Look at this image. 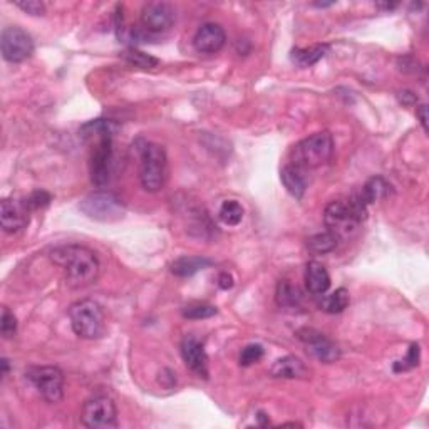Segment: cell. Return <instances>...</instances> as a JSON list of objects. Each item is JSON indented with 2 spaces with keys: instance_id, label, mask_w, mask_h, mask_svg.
<instances>
[{
  "instance_id": "cell-1",
  "label": "cell",
  "mask_w": 429,
  "mask_h": 429,
  "mask_svg": "<svg viewBox=\"0 0 429 429\" xmlns=\"http://www.w3.org/2000/svg\"><path fill=\"white\" fill-rule=\"evenodd\" d=\"M51 260L65 274V282L72 288H82L96 282L99 275V258L82 245H63L51 252Z\"/></svg>"
},
{
  "instance_id": "cell-2",
  "label": "cell",
  "mask_w": 429,
  "mask_h": 429,
  "mask_svg": "<svg viewBox=\"0 0 429 429\" xmlns=\"http://www.w3.org/2000/svg\"><path fill=\"white\" fill-rule=\"evenodd\" d=\"M367 218V203L362 195L352 193L347 200L332 201L324 210V223L327 230L342 238V236L352 233Z\"/></svg>"
},
{
  "instance_id": "cell-3",
  "label": "cell",
  "mask_w": 429,
  "mask_h": 429,
  "mask_svg": "<svg viewBox=\"0 0 429 429\" xmlns=\"http://www.w3.org/2000/svg\"><path fill=\"white\" fill-rule=\"evenodd\" d=\"M139 181L150 193H156L165 186L168 178V158L163 146L156 143H144L139 151Z\"/></svg>"
},
{
  "instance_id": "cell-4",
  "label": "cell",
  "mask_w": 429,
  "mask_h": 429,
  "mask_svg": "<svg viewBox=\"0 0 429 429\" xmlns=\"http://www.w3.org/2000/svg\"><path fill=\"white\" fill-rule=\"evenodd\" d=\"M334 153V139L327 131L315 133L302 139L292 148V165L305 169H314L326 165Z\"/></svg>"
},
{
  "instance_id": "cell-5",
  "label": "cell",
  "mask_w": 429,
  "mask_h": 429,
  "mask_svg": "<svg viewBox=\"0 0 429 429\" xmlns=\"http://www.w3.org/2000/svg\"><path fill=\"white\" fill-rule=\"evenodd\" d=\"M74 334L81 339H99L106 332V317L103 307L94 300H79L69 309Z\"/></svg>"
},
{
  "instance_id": "cell-6",
  "label": "cell",
  "mask_w": 429,
  "mask_h": 429,
  "mask_svg": "<svg viewBox=\"0 0 429 429\" xmlns=\"http://www.w3.org/2000/svg\"><path fill=\"white\" fill-rule=\"evenodd\" d=\"M79 210L91 220L103 223L120 222L126 213L122 200L113 191H94L87 195L79 205Z\"/></svg>"
},
{
  "instance_id": "cell-7",
  "label": "cell",
  "mask_w": 429,
  "mask_h": 429,
  "mask_svg": "<svg viewBox=\"0 0 429 429\" xmlns=\"http://www.w3.org/2000/svg\"><path fill=\"white\" fill-rule=\"evenodd\" d=\"M27 378L36 386L41 396L51 404H56L64 396V374L56 366H36L27 371Z\"/></svg>"
},
{
  "instance_id": "cell-8",
  "label": "cell",
  "mask_w": 429,
  "mask_h": 429,
  "mask_svg": "<svg viewBox=\"0 0 429 429\" xmlns=\"http://www.w3.org/2000/svg\"><path fill=\"white\" fill-rule=\"evenodd\" d=\"M81 421L91 429H113L117 426V411L111 397L96 396L86 401L81 413Z\"/></svg>"
},
{
  "instance_id": "cell-9",
  "label": "cell",
  "mask_w": 429,
  "mask_h": 429,
  "mask_svg": "<svg viewBox=\"0 0 429 429\" xmlns=\"http://www.w3.org/2000/svg\"><path fill=\"white\" fill-rule=\"evenodd\" d=\"M0 49L7 63H24L34 54V41L24 29L12 25L4 29L0 37Z\"/></svg>"
},
{
  "instance_id": "cell-10",
  "label": "cell",
  "mask_w": 429,
  "mask_h": 429,
  "mask_svg": "<svg viewBox=\"0 0 429 429\" xmlns=\"http://www.w3.org/2000/svg\"><path fill=\"white\" fill-rule=\"evenodd\" d=\"M297 339L304 344L305 351L310 357L317 359L324 364H331V362H335L340 357V349L337 347V344L327 339L322 332L304 327V329L297 331Z\"/></svg>"
},
{
  "instance_id": "cell-11",
  "label": "cell",
  "mask_w": 429,
  "mask_h": 429,
  "mask_svg": "<svg viewBox=\"0 0 429 429\" xmlns=\"http://www.w3.org/2000/svg\"><path fill=\"white\" fill-rule=\"evenodd\" d=\"M113 136L115 134H103L98 138V144L91 155V179L96 186H104L109 181L113 169V160H115V150H113Z\"/></svg>"
},
{
  "instance_id": "cell-12",
  "label": "cell",
  "mask_w": 429,
  "mask_h": 429,
  "mask_svg": "<svg viewBox=\"0 0 429 429\" xmlns=\"http://www.w3.org/2000/svg\"><path fill=\"white\" fill-rule=\"evenodd\" d=\"M174 22V8L166 2H150L141 11V25L146 32H166Z\"/></svg>"
},
{
  "instance_id": "cell-13",
  "label": "cell",
  "mask_w": 429,
  "mask_h": 429,
  "mask_svg": "<svg viewBox=\"0 0 429 429\" xmlns=\"http://www.w3.org/2000/svg\"><path fill=\"white\" fill-rule=\"evenodd\" d=\"M29 207L25 201L4 198L0 203V225L6 233H17L29 223Z\"/></svg>"
},
{
  "instance_id": "cell-14",
  "label": "cell",
  "mask_w": 429,
  "mask_h": 429,
  "mask_svg": "<svg viewBox=\"0 0 429 429\" xmlns=\"http://www.w3.org/2000/svg\"><path fill=\"white\" fill-rule=\"evenodd\" d=\"M225 42V29L220 24H214V22H207V24L200 25L193 37L195 49L201 54H217L223 49Z\"/></svg>"
},
{
  "instance_id": "cell-15",
  "label": "cell",
  "mask_w": 429,
  "mask_h": 429,
  "mask_svg": "<svg viewBox=\"0 0 429 429\" xmlns=\"http://www.w3.org/2000/svg\"><path fill=\"white\" fill-rule=\"evenodd\" d=\"M181 356L185 364L200 378H208V356L203 344L193 335H186L181 340Z\"/></svg>"
},
{
  "instance_id": "cell-16",
  "label": "cell",
  "mask_w": 429,
  "mask_h": 429,
  "mask_svg": "<svg viewBox=\"0 0 429 429\" xmlns=\"http://www.w3.org/2000/svg\"><path fill=\"white\" fill-rule=\"evenodd\" d=\"M305 287L314 295H322L329 290L331 275L327 269L319 262H309L305 267Z\"/></svg>"
},
{
  "instance_id": "cell-17",
  "label": "cell",
  "mask_w": 429,
  "mask_h": 429,
  "mask_svg": "<svg viewBox=\"0 0 429 429\" xmlns=\"http://www.w3.org/2000/svg\"><path fill=\"white\" fill-rule=\"evenodd\" d=\"M307 372V366L302 362V359L295 356H287L275 361L272 369H270V376L282 379H300L305 378Z\"/></svg>"
},
{
  "instance_id": "cell-18",
  "label": "cell",
  "mask_w": 429,
  "mask_h": 429,
  "mask_svg": "<svg viewBox=\"0 0 429 429\" xmlns=\"http://www.w3.org/2000/svg\"><path fill=\"white\" fill-rule=\"evenodd\" d=\"M280 178H282L283 186L287 188V191L293 198L300 200L304 196L305 190H307V178H305L304 169L295 165H287L280 173Z\"/></svg>"
},
{
  "instance_id": "cell-19",
  "label": "cell",
  "mask_w": 429,
  "mask_h": 429,
  "mask_svg": "<svg viewBox=\"0 0 429 429\" xmlns=\"http://www.w3.org/2000/svg\"><path fill=\"white\" fill-rule=\"evenodd\" d=\"M212 264L213 262L207 257H181L172 264V272L177 277H191Z\"/></svg>"
},
{
  "instance_id": "cell-20",
  "label": "cell",
  "mask_w": 429,
  "mask_h": 429,
  "mask_svg": "<svg viewBox=\"0 0 429 429\" xmlns=\"http://www.w3.org/2000/svg\"><path fill=\"white\" fill-rule=\"evenodd\" d=\"M329 52V46L327 44H317V46L307 47V49H300V47H295L292 49L290 59L300 68H310V65L317 64L319 60L326 58V54Z\"/></svg>"
},
{
  "instance_id": "cell-21",
  "label": "cell",
  "mask_w": 429,
  "mask_h": 429,
  "mask_svg": "<svg viewBox=\"0 0 429 429\" xmlns=\"http://www.w3.org/2000/svg\"><path fill=\"white\" fill-rule=\"evenodd\" d=\"M391 191H392V186L389 185L386 179H384L383 177H374V178H371L369 181H367L366 185L361 188V190H359V193L362 195V198H364L367 205H371L378 200L388 198V196L391 195Z\"/></svg>"
},
{
  "instance_id": "cell-22",
  "label": "cell",
  "mask_w": 429,
  "mask_h": 429,
  "mask_svg": "<svg viewBox=\"0 0 429 429\" xmlns=\"http://www.w3.org/2000/svg\"><path fill=\"white\" fill-rule=\"evenodd\" d=\"M275 299L280 307H297L302 299L299 288L292 286L288 280H280L277 286V293H275Z\"/></svg>"
},
{
  "instance_id": "cell-23",
  "label": "cell",
  "mask_w": 429,
  "mask_h": 429,
  "mask_svg": "<svg viewBox=\"0 0 429 429\" xmlns=\"http://www.w3.org/2000/svg\"><path fill=\"white\" fill-rule=\"evenodd\" d=\"M349 302H351V295H349L347 288L340 287L331 295H327L322 302V310L327 314H340L342 310L347 309Z\"/></svg>"
},
{
  "instance_id": "cell-24",
  "label": "cell",
  "mask_w": 429,
  "mask_h": 429,
  "mask_svg": "<svg viewBox=\"0 0 429 429\" xmlns=\"http://www.w3.org/2000/svg\"><path fill=\"white\" fill-rule=\"evenodd\" d=\"M339 240V236L327 230L324 231V233L312 235L310 238H307V247L309 250H312L314 253H329L337 247Z\"/></svg>"
},
{
  "instance_id": "cell-25",
  "label": "cell",
  "mask_w": 429,
  "mask_h": 429,
  "mask_svg": "<svg viewBox=\"0 0 429 429\" xmlns=\"http://www.w3.org/2000/svg\"><path fill=\"white\" fill-rule=\"evenodd\" d=\"M220 220L229 226H236L243 220V207L236 200L223 201L220 207Z\"/></svg>"
},
{
  "instance_id": "cell-26",
  "label": "cell",
  "mask_w": 429,
  "mask_h": 429,
  "mask_svg": "<svg viewBox=\"0 0 429 429\" xmlns=\"http://www.w3.org/2000/svg\"><path fill=\"white\" fill-rule=\"evenodd\" d=\"M122 58L128 60L129 64H133L134 68H141V69H153L160 64V60L153 56L146 54V52L136 49V47H129L128 51L122 54Z\"/></svg>"
},
{
  "instance_id": "cell-27",
  "label": "cell",
  "mask_w": 429,
  "mask_h": 429,
  "mask_svg": "<svg viewBox=\"0 0 429 429\" xmlns=\"http://www.w3.org/2000/svg\"><path fill=\"white\" fill-rule=\"evenodd\" d=\"M217 307H213V305L205 304V302H195V304L186 305L185 309H183V315H185L186 319H193V321H200V319H210L213 317V315H217Z\"/></svg>"
},
{
  "instance_id": "cell-28",
  "label": "cell",
  "mask_w": 429,
  "mask_h": 429,
  "mask_svg": "<svg viewBox=\"0 0 429 429\" xmlns=\"http://www.w3.org/2000/svg\"><path fill=\"white\" fill-rule=\"evenodd\" d=\"M264 347H262L260 344H248L245 345L242 349V352H240V366L247 367L255 364V362L260 361L262 357H264Z\"/></svg>"
},
{
  "instance_id": "cell-29",
  "label": "cell",
  "mask_w": 429,
  "mask_h": 429,
  "mask_svg": "<svg viewBox=\"0 0 429 429\" xmlns=\"http://www.w3.org/2000/svg\"><path fill=\"white\" fill-rule=\"evenodd\" d=\"M419 356H421V349H419V344H411L408 354H406L404 359L397 361L394 364V371L401 372V371H409L419 364Z\"/></svg>"
},
{
  "instance_id": "cell-30",
  "label": "cell",
  "mask_w": 429,
  "mask_h": 429,
  "mask_svg": "<svg viewBox=\"0 0 429 429\" xmlns=\"http://www.w3.org/2000/svg\"><path fill=\"white\" fill-rule=\"evenodd\" d=\"M0 332L2 335L8 339V337L15 335L17 332V319L15 315L11 312L7 307L2 309V321H0Z\"/></svg>"
},
{
  "instance_id": "cell-31",
  "label": "cell",
  "mask_w": 429,
  "mask_h": 429,
  "mask_svg": "<svg viewBox=\"0 0 429 429\" xmlns=\"http://www.w3.org/2000/svg\"><path fill=\"white\" fill-rule=\"evenodd\" d=\"M51 203V195L47 191H34L32 195L25 200V205H27L29 210H37L42 207H47Z\"/></svg>"
},
{
  "instance_id": "cell-32",
  "label": "cell",
  "mask_w": 429,
  "mask_h": 429,
  "mask_svg": "<svg viewBox=\"0 0 429 429\" xmlns=\"http://www.w3.org/2000/svg\"><path fill=\"white\" fill-rule=\"evenodd\" d=\"M15 6L30 15L46 14V6L42 2H39V0H22V2H15Z\"/></svg>"
},
{
  "instance_id": "cell-33",
  "label": "cell",
  "mask_w": 429,
  "mask_h": 429,
  "mask_svg": "<svg viewBox=\"0 0 429 429\" xmlns=\"http://www.w3.org/2000/svg\"><path fill=\"white\" fill-rule=\"evenodd\" d=\"M218 286H220L223 290H229V288L233 287V277L226 272L220 274V277H218Z\"/></svg>"
},
{
  "instance_id": "cell-34",
  "label": "cell",
  "mask_w": 429,
  "mask_h": 429,
  "mask_svg": "<svg viewBox=\"0 0 429 429\" xmlns=\"http://www.w3.org/2000/svg\"><path fill=\"white\" fill-rule=\"evenodd\" d=\"M426 113H428V106H424V104H423V106H419L418 109H416V115H418L419 121H421L424 131H428V116H426Z\"/></svg>"
},
{
  "instance_id": "cell-35",
  "label": "cell",
  "mask_w": 429,
  "mask_h": 429,
  "mask_svg": "<svg viewBox=\"0 0 429 429\" xmlns=\"http://www.w3.org/2000/svg\"><path fill=\"white\" fill-rule=\"evenodd\" d=\"M379 8H384V11H392V8L397 7V4H378Z\"/></svg>"
},
{
  "instance_id": "cell-36",
  "label": "cell",
  "mask_w": 429,
  "mask_h": 429,
  "mask_svg": "<svg viewBox=\"0 0 429 429\" xmlns=\"http://www.w3.org/2000/svg\"><path fill=\"white\" fill-rule=\"evenodd\" d=\"M0 364H2V376L6 378V376L8 374V361H7V359H2V362H0Z\"/></svg>"
},
{
  "instance_id": "cell-37",
  "label": "cell",
  "mask_w": 429,
  "mask_h": 429,
  "mask_svg": "<svg viewBox=\"0 0 429 429\" xmlns=\"http://www.w3.org/2000/svg\"><path fill=\"white\" fill-rule=\"evenodd\" d=\"M258 419H260V421H262V419H264V413H258ZM269 424H270V423L264 421V423H262V426H269Z\"/></svg>"
}]
</instances>
